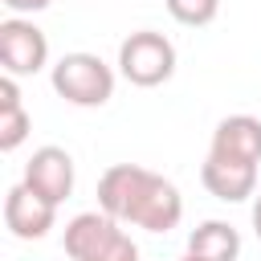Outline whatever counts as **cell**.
<instances>
[{
    "mask_svg": "<svg viewBox=\"0 0 261 261\" xmlns=\"http://www.w3.org/2000/svg\"><path fill=\"white\" fill-rule=\"evenodd\" d=\"M98 204L106 216L122 224H139L147 232H167L184 216L179 188L139 163H114L98 179Z\"/></svg>",
    "mask_w": 261,
    "mask_h": 261,
    "instance_id": "6da1fadb",
    "label": "cell"
},
{
    "mask_svg": "<svg viewBox=\"0 0 261 261\" xmlns=\"http://www.w3.org/2000/svg\"><path fill=\"white\" fill-rule=\"evenodd\" d=\"M65 253L73 261H139V245L106 212H82L65 224Z\"/></svg>",
    "mask_w": 261,
    "mask_h": 261,
    "instance_id": "7a4b0ae2",
    "label": "cell"
},
{
    "mask_svg": "<svg viewBox=\"0 0 261 261\" xmlns=\"http://www.w3.org/2000/svg\"><path fill=\"white\" fill-rule=\"evenodd\" d=\"M53 90L73 106H102L114 94V73L98 53H65L53 65Z\"/></svg>",
    "mask_w": 261,
    "mask_h": 261,
    "instance_id": "3957f363",
    "label": "cell"
},
{
    "mask_svg": "<svg viewBox=\"0 0 261 261\" xmlns=\"http://www.w3.org/2000/svg\"><path fill=\"white\" fill-rule=\"evenodd\" d=\"M118 69L130 86H159L175 73V45L163 33L139 29L118 45Z\"/></svg>",
    "mask_w": 261,
    "mask_h": 261,
    "instance_id": "277c9868",
    "label": "cell"
},
{
    "mask_svg": "<svg viewBox=\"0 0 261 261\" xmlns=\"http://www.w3.org/2000/svg\"><path fill=\"white\" fill-rule=\"evenodd\" d=\"M45 61H49V41L33 20L12 16V20L0 24V65H4L8 77L37 73Z\"/></svg>",
    "mask_w": 261,
    "mask_h": 261,
    "instance_id": "5b68a950",
    "label": "cell"
},
{
    "mask_svg": "<svg viewBox=\"0 0 261 261\" xmlns=\"http://www.w3.org/2000/svg\"><path fill=\"white\" fill-rule=\"evenodd\" d=\"M20 184L29 192H37L41 200H49V204L69 200V192H73V159H69V151H61V147L33 151V159L24 163V179Z\"/></svg>",
    "mask_w": 261,
    "mask_h": 261,
    "instance_id": "8992f818",
    "label": "cell"
},
{
    "mask_svg": "<svg viewBox=\"0 0 261 261\" xmlns=\"http://www.w3.org/2000/svg\"><path fill=\"white\" fill-rule=\"evenodd\" d=\"M53 216H57V204L41 200V196L29 192L24 184L8 188V196H4V224H8L12 237H20V241H41V237L53 228Z\"/></svg>",
    "mask_w": 261,
    "mask_h": 261,
    "instance_id": "52a82bcc",
    "label": "cell"
},
{
    "mask_svg": "<svg viewBox=\"0 0 261 261\" xmlns=\"http://www.w3.org/2000/svg\"><path fill=\"white\" fill-rule=\"evenodd\" d=\"M200 179L204 188L224 200V204H241L253 196L257 188V163H241V159H220V155H208L204 167H200Z\"/></svg>",
    "mask_w": 261,
    "mask_h": 261,
    "instance_id": "ba28073f",
    "label": "cell"
},
{
    "mask_svg": "<svg viewBox=\"0 0 261 261\" xmlns=\"http://www.w3.org/2000/svg\"><path fill=\"white\" fill-rule=\"evenodd\" d=\"M208 155L220 159H241V163H261V122L253 114H232L212 130Z\"/></svg>",
    "mask_w": 261,
    "mask_h": 261,
    "instance_id": "9c48e42d",
    "label": "cell"
},
{
    "mask_svg": "<svg viewBox=\"0 0 261 261\" xmlns=\"http://www.w3.org/2000/svg\"><path fill=\"white\" fill-rule=\"evenodd\" d=\"M188 253L200 261H237L241 253V232L224 220H204L200 228H192L188 237Z\"/></svg>",
    "mask_w": 261,
    "mask_h": 261,
    "instance_id": "30bf717a",
    "label": "cell"
},
{
    "mask_svg": "<svg viewBox=\"0 0 261 261\" xmlns=\"http://www.w3.org/2000/svg\"><path fill=\"white\" fill-rule=\"evenodd\" d=\"M29 114L20 106V90H16V77H0V151H16L29 135Z\"/></svg>",
    "mask_w": 261,
    "mask_h": 261,
    "instance_id": "8fae6325",
    "label": "cell"
},
{
    "mask_svg": "<svg viewBox=\"0 0 261 261\" xmlns=\"http://www.w3.org/2000/svg\"><path fill=\"white\" fill-rule=\"evenodd\" d=\"M163 4L179 24H192V29L216 20V8H220V0H163Z\"/></svg>",
    "mask_w": 261,
    "mask_h": 261,
    "instance_id": "7c38bea8",
    "label": "cell"
},
{
    "mask_svg": "<svg viewBox=\"0 0 261 261\" xmlns=\"http://www.w3.org/2000/svg\"><path fill=\"white\" fill-rule=\"evenodd\" d=\"M53 0H4V8H12V12H41V8H49Z\"/></svg>",
    "mask_w": 261,
    "mask_h": 261,
    "instance_id": "4fadbf2b",
    "label": "cell"
},
{
    "mask_svg": "<svg viewBox=\"0 0 261 261\" xmlns=\"http://www.w3.org/2000/svg\"><path fill=\"white\" fill-rule=\"evenodd\" d=\"M253 228H257V241H261V192H257V200H253Z\"/></svg>",
    "mask_w": 261,
    "mask_h": 261,
    "instance_id": "5bb4252c",
    "label": "cell"
},
{
    "mask_svg": "<svg viewBox=\"0 0 261 261\" xmlns=\"http://www.w3.org/2000/svg\"><path fill=\"white\" fill-rule=\"evenodd\" d=\"M179 261H200V257H192V253H184V257H179Z\"/></svg>",
    "mask_w": 261,
    "mask_h": 261,
    "instance_id": "9a60e30c",
    "label": "cell"
}]
</instances>
